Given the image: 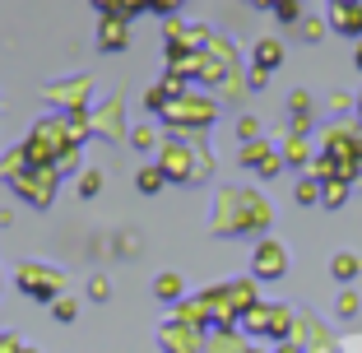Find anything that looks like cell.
I'll list each match as a JSON object with an SVG mask.
<instances>
[{
  "label": "cell",
  "instance_id": "4",
  "mask_svg": "<svg viewBox=\"0 0 362 353\" xmlns=\"http://www.w3.org/2000/svg\"><path fill=\"white\" fill-rule=\"evenodd\" d=\"M158 186H163V172H153V168H144V172H139V191H144V195H153Z\"/></svg>",
  "mask_w": 362,
  "mask_h": 353
},
{
  "label": "cell",
  "instance_id": "7",
  "mask_svg": "<svg viewBox=\"0 0 362 353\" xmlns=\"http://www.w3.org/2000/svg\"><path fill=\"white\" fill-rule=\"evenodd\" d=\"M334 274H339V279H353V274H358V260H353V256H334Z\"/></svg>",
  "mask_w": 362,
  "mask_h": 353
},
{
  "label": "cell",
  "instance_id": "9",
  "mask_svg": "<svg viewBox=\"0 0 362 353\" xmlns=\"http://www.w3.org/2000/svg\"><path fill=\"white\" fill-rule=\"evenodd\" d=\"M279 19H298V0H279Z\"/></svg>",
  "mask_w": 362,
  "mask_h": 353
},
{
  "label": "cell",
  "instance_id": "2",
  "mask_svg": "<svg viewBox=\"0 0 362 353\" xmlns=\"http://www.w3.org/2000/svg\"><path fill=\"white\" fill-rule=\"evenodd\" d=\"M103 52H121L126 47V19L121 14H103V37H98Z\"/></svg>",
  "mask_w": 362,
  "mask_h": 353
},
{
  "label": "cell",
  "instance_id": "8",
  "mask_svg": "<svg viewBox=\"0 0 362 353\" xmlns=\"http://www.w3.org/2000/svg\"><path fill=\"white\" fill-rule=\"evenodd\" d=\"M98 186H103L98 172H84V177H79V195H98Z\"/></svg>",
  "mask_w": 362,
  "mask_h": 353
},
{
  "label": "cell",
  "instance_id": "12",
  "mask_svg": "<svg viewBox=\"0 0 362 353\" xmlns=\"http://www.w3.org/2000/svg\"><path fill=\"white\" fill-rule=\"evenodd\" d=\"M93 5H98V10H103V14H117L121 5H126V0H93Z\"/></svg>",
  "mask_w": 362,
  "mask_h": 353
},
{
  "label": "cell",
  "instance_id": "15",
  "mask_svg": "<svg viewBox=\"0 0 362 353\" xmlns=\"http://www.w3.org/2000/svg\"><path fill=\"white\" fill-rule=\"evenodd\" d=\"M358 65H362V52H358Z\"/></svg>",
  "mask_w": 362,
  "mask_h": 353
},
{
  "label": "cell",
  "instance_id": "6",
  "mask_svg": "<svg viewBox=\"0 0 362 353\" xmlns=\"http://www.w3.org/2000/svg\"><path fill=\"white\" fill-rule=\"evenodd\" d=\"M158 293H163V298L172 302V298L181 293V279H177V274H163V279H158Z\"/></svg>",
  "mask_w": 362,
  "mask_h": 353
},
{
  "label": "cell",
  "instance_id": "14",
  "mask_svg": "<svg viewBox=\"0 0 362 353\" xmlns=\"http://www.w3.org/2000/svg\"><path fill=\"white\" fill-rule=\"evenodd\" d=\"M334 5H358V0H334Z\"/></svg>",
  "mask_w": 362,
  "mask_h": 353
},
{
  "label": "cell",
  "instance_id": "10",
  "mask_svg": "<svg viewBox=\"0 0 362 353\" xmlns=\"http://www.w3.org/2000/svg\"><path fill=\"white\" fill-rule=\"evenodd\" d=\"M298 200H302V204L316 200V182H302V186H298Z\"/></svg>",
  "mask_w": 362,
  "mask_h": 353
},
{
  "label": "cell",
  "instance_id": "11",
  "mask_svg": "<svg viewBox=\"0 0 362 353\" xmlns=\"http://www.w3.org/2000/svg\"><path fill=\"white\" fill-rule=\"evenodd\" d=\"M88 289H93V298H98V302H103L107 293H112V284H107V279H93V284H88Z\"/></svg>",
  "mask_w": 362,
  "mask_h": 353
},
{
  "label": "cell",
  "instance_id": "13",
  "mask_svg": "<svg viewBox=\"0 0 362 353\" xmlns=\"http://www.w3.org/2000/svg\"><path fill=\"white\" fill-rule=\"evenodd\" d=\"M353 307H358V298H353V293H344V298H339V311H344V316H353Z\"/></svg>",
  "mask_w": 362,
  "mask_h": 353
},
{
  "label": "cell",
  "instance_id": "3",
  "mask_svg": "<svg viewBox=\"0 0 362 353\" xmlns=\"http://www.w3.org/2000/svg\"><path fill=\"white\" fill-rule=\"evenodd\" d=\"M334 28L362 33V5H339V10H334Z\"/></svg>",
  "mask_w": 362,
  "mask_h": 353
},
{
  "label": "cell",
  "instance_id": "1",
  "mask_svg": "<svg viewBox=\"0 0 362 353\" xmlns=\"http://www.w3.org/2000/svg\"><path fill=\"white\" fill-rule=\"evenodd\" d=\"M256 274L260 279H279L284 274V246H274V242H265L256 251Z\"/></svg>",
  "mask_w": 362,
  "mask_h": 353
},
{
  "label": "cell",
  "instance_id": "5",
  "mask_svg": "<svg viewBox=\"0 0 362 353\" xmlns=\"http://www.w3.org/2000/svg\"><path fill=\"white\" fill-rule=\"evenodd\" d=\"M256 61H260V70H269V65H279V42H260Z\"/></svg>",
  "mask_w": 362,
  "mask_h": 353
}]
</instances>
